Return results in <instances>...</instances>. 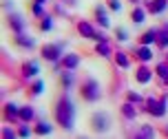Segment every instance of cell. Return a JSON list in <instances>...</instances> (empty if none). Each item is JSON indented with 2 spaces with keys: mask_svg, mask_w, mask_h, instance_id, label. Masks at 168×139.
<instances>
[{
  "mask_svg": "<svg viewBox=\"0 0 168 139\" xmlns=\"http://www.w3.org/2000/svg\"><path fill=\"white\" fill-rule=\"evenodd\" d=\"M139 58H142V60H148V58H151V51H148V49H142V51H139Z\"/></svg>",
  "mask_w": 168,
  "mask_h": 139,
  "instance_id": "5b68a950",
  "label": "cell"
},
{
  "mask_svg": "<svg viewBox=\"0 0 168 139\" xmlns=\"http://www.w3.org/2000/svg\"><path fill=\"white\" fill-rule=\"evenodd\" d=\"M84 93H86V97H89V100H95V97H98V86L91 82V84L86 86V90H84Z\"/></svg>",
  "mask_w": 168,
  "mask_h": 139,
  "instance_id": "7a4b0ae2",
  "label": "cell"
},
{
  "mask_svg": "<svg viewBox=\"0 0 168 139\" xmlns=\"http://www.w3.org/2000/svg\"><path fill=\"white\" fill-rule=\"evenodd\" d=\"M80 29H82V33H84V35H93V31H91V27H89V25H82Z\"/></svg>",
  "mask_w": 168,
  "mask_h": 139,
  "instance_id": "52a82bcc",
  "label": "cell"
},
{
  "mask_svg": "<svg viewBox=\"0 0 168 139\" xmlns=\"http://www.w3.org/2000/svg\"><path fill=\"white\" fill-rule=\"evenodd\" d=\"M153 40H155V33L153 31H148L146 35H144V42H153Z\"/></svg>",
  "mask_w": 168,
  "mask_h": 139,
  "instance_id": "9c48e42d",
  "label": "cell"
},
{
  "mask_svg": "<svg viewBox=\"0 0 168 139\" xmlns=\"http://www.w3.org/2000/svg\"><path fill=\"white\" fill-rule=\"evenodd\" d=\"M66 64H69V66H75V64H78V58H73V55H69V58H66Z\"/></svg>",
  "mask_w": 168,
  "mask_h": 139,
  "instance_id": "ba28073f",
  "label": "cell"
},
{
  "mask_svg": "<svg viewBox=\"0 0 168 139\" xmlns=\"http://www.w3.org/2000/svg\"><path fill=\"white\" fill-rule=\"evenodd\" d=\"M159 73H161V77L168 80V68H166V66H159Z\"/></svg>",
  "mask_w": 168,
  "mask_h": 139,
  "instance_id": "7c38bea8",
  "label": "cell"
},
{
  "mask_svg": "<svg viewBox=\"0 0 168 139\" xmlns=\"http://www.w3.org/2000/svg\"><path fill=\"white\" fill-rule=\"evenodd\" d=\"M44 58L55 60L58 58V46H46V49H44Z\"/></svg>",
  "mask_w": 168,
  "mask_h": 139,
  "instance_id": "3957f363",
  "label": "cell"
},
{
  "mask_svg": "<svg viewBox=\"0 0 168 139\" xmlns=\"http://www.w3.org/2000/svg\"><path fill=\"white\" fill-rule=\"evenodd\" d=\"M58 119H60L62 126H71V124H73V106H71V102H60Z\"/></svg>",
  "mask_w": 168,
  "mask_h": 139,
  "instance_id": "6da1fadb",
  "label": "cell"
},
{
  "mask_svg": "<svg viewBox=\"0 0 168 139\" xmlns=\"http://www.w3.org/2000/svg\"><path fill=\"white\" fill-rule=\"evenodd\" d=\"M161 9H164V0H159V2L153 5V11H161Z\"/></svg>",
  "mask_w": 168,
  "mask_h": 139,
  "instance_id": "8fae6325",
  "label": "cell"
},
{
  "mask_svg": "<svg viewBox=\"0 0 168 139\" xmlns=\"http://www.w3.org/2000/svg\"><path fill=\"white\" fill-rule=\"evenodd\" d=\"M40 2H42V0H40Z\"/></svg>",
  "mask_w": 168,
  "mask_h": 139,
  "instance_id": "5bb4252c",
  "label": "cell"
},
{
  "mask_svg": "<svg viewBox=\"0 0 168 139\" xmlns=\"http://www.w3.org/2000/svg\"><path fill=\"white\" fill-rule=\"evenodd\" d=\"M38 132H42V135H44V132H51V128L44 126V124H40V126H38Z\"/></svg>",
  "mask_w": 168,
  "mask_h": 139,
  "instance_id": "30bf717a",
  "label": "cell"
},
{
  "mask_svg": "<svg viewBox=\"0 0 168 139\" xmlns=\"http://www.w3.org/2000/svg\"><path fill=\"white\" fill-rule=\"evenodd\" d=\"M31 115H33V113H31L29 108H25V110H22V117H25V119H29V117H31Z\"/></svg>",
  "mask_w": 168,
  "mask_h": 139,
  "instance_id": "4fadbf2b",
  "label": "cell"
},
{
  "mask_svg": "<svg viewBox=\"0 0 168 139\" xmlns=\"http://www.w3.org/2000/svg\"><path fill=\"white\" fill-rule=\"evenodd\" d=\"M137 77H139L142 82H146V80L151 77V73H148V71H139V73H137Z\"/></svg>",
  "mask_w": 168,
  "mask_h": 139,
  "instance_id": "277c9868",
  "label": "cell"
},
{
  "mask_svg": "<svg viewBox=\"0 0 168 139\" xmlns=\"http://www.w3.org/2000/svg\"><path fill=\"white\" fill-rule=\"evenodd\" d=\"M133 20H135V22H142V20H144V13H142V11H135V13H133Z\"/></svg>",
  "mask_w": 168,
  "mask_h": 139,
  "instance_id": "8992f818",
  "label": "cell"
}]
</instances>
